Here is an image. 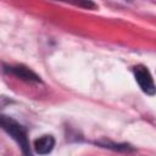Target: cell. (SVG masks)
<instances>
[{
    "label": "cell",
    "instance_id": "6da1fadb",
    "mask_svg": "<svg viewBox=\"0 0 156 156\" xmlns=\"http://www.w3.org/2000/svg\"><path fill=\"white\" fill-rule=\"evenodd\" d=\"M1 126H2V129L17 141V144L21 146L24 156H32L26 129L20 123H17L15 119H12L7 116H1Z\"/></svg>",
    "mask_w": 156,
    "mask_h": 156
},
{
    "label": "cell",
    "instance_id": "7a4b0ae2",
    "mask_svg": "<svg viewBox=\"0 0 156 156\" xmlns=\"http://www.w3.org/2000/svg\"><path fill=\"white\" fill-rule=\"evenodd\" d=\"M133 72H134L135 80L139 84L140 89L147 95H151V96L155 95L156 94V85L154 83L152 76L149 72V69L143 65H138L133 68Z\"/></svg>",
    "mask_w": 156,
    "mask_h": 156
},
{
    "label": "cell",
    "instance_id": "3957f363",
    "mask_svg": "<svg viewBox=\"0 0 156 156\" xmlns=\"http://www.w3.org/2000/svg\"><path fill=\"white\" fill-rule=\"evenodd\" d=\"M55 146V139L52 135H43L34 141V150L39 155H48Z\"/></svg>",
    "mask_w": 156,
    "mask_h": 156
},
{
    "label": "cell",
    "instance_id": "277c9868",
    "mask_svg": "<svg viewBox=\"0 0 156 156\" xmlns=\"http://www.w3.org/2000/svg\"><path fill=\"white\" fill-rule=\"evenodd\" d=\"M9 71L12 72L15 76L20 77L21 79H24V80H28V82H40L39 77L34 72H32L29 68H27V67L16 66V67H10Z\"/></svg>",
    "mask_w": 156,
    "mask_h": 156
}]
</instances>
